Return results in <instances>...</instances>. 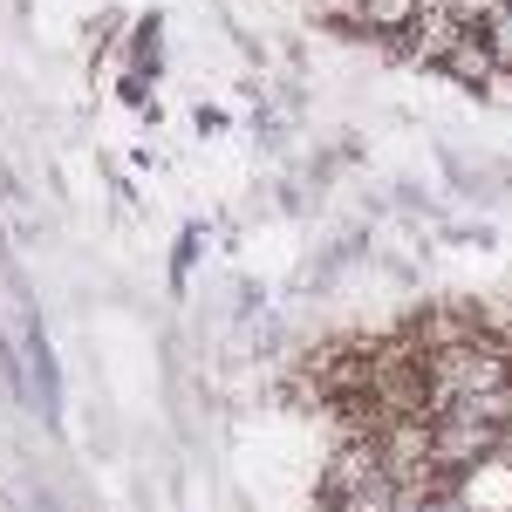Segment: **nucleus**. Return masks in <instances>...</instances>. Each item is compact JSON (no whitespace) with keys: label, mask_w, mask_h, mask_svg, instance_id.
Segmentation results:
<instances>
[{"label":"nucleus","mask_w":512,"mask_h":512,"mask_svg":"<svg viewBox=\"0 0 512 512\" xmlns=\"http://www.w3.org/2000/svg\"><path fill=\"white\" fill-rule=\"evenodd\" d=\"M506 383H512V355H506V342H492V335H465V342H437V349H424V390H431V410L492 396V390H506Z\"/></svg>","instance_id":"1"},{"label":"nucleus","mask_w":512,"mask_h":512,"mask_svg":"<svg viewBox=\"0 0 512 512\" xmlns=\"http://www.w3.org/2000/svg\"><path fill=\"white\" fill-rule=\"evenodd\" d=\"M444 69L465 82V89H485V82L499 76V55H492V41H485V35H465L451 55H444Z\"/></svg>","instance_id":"2"},{"label":"nucleus","mask_w":512,"mask_h":512,"mask_svg":"<svg viewBox=\"0 0 512 512\" xmlns=\"http://www.w3.org/2000/svg\"><path fill=\"white\" fill-rule=\"evenodd\" d=\"M485 41H492V55H499V69H512V0L492 14V28H485Z\"/></svg>","instance_id":"3"}]
</instances>
